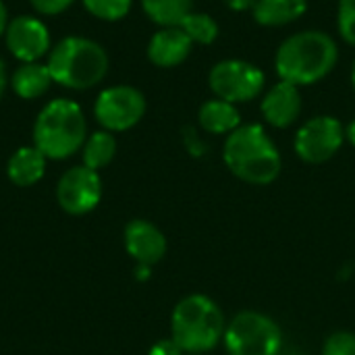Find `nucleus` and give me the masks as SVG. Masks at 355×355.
Returning <instances> with one entry per match:
<instances>
[{"label": "nucleus", "instance_id": "4468645a", "mask_svg": "<svg viewBox=\"0 0 355 355\" xmlns=\"http://www.w3.org/2000/svg\"><path fill=\"white\" fill-rule=\"evenodd\" d=\"M302 112V96L297 85L281 81L262 100V114L272 127H289Z\"/></svg>", "mask_w": 355, "mask_h": 355}, {"label": "nucleus", "instance_id": "ddd939ff", "mask_svg": "<svg viewBox=\"0 0 355 355\" xmlns=\"http://www.w3.org/2000/svg\"><path fill=\"white\" fill-rule=\"evenodd\" d=\"M191 40L181 27H162L148 44V58L162 69L181 64L191 52Z\"/></svg>", "mask_w": 355, "mask_h": 355}, {"label": "nucleus", "instance_id": "b1692460", "mask_svg": "<svg viewBox=\"0 0 355 355\" xmlns=\"http://www.w3.org/2000/svg\"><path fill=\"white\" fill-rule=\"evenodd\" d=\"M322 355H355V335L352 333H335L327 339Z\"/></svg>", "mask_w": 355, "mask_h": 355}, {"label": "nucleus", "instance_id": "6e6552de", "mask_svg": "<svg viewBox=\"0 0 355 355\" xmlns=\"http://www.w3.org/2000/svg\"><path fill=\"white\" fill-rule=\"evenodd\" d=\"M210 87L218 100L250 102L264 87V73L245 60H223L210 71Z\"/></svg>", "mask_w": 355, "mask_h": 355}, {"label": "nucleus", "instance_id": "cd10ccee", "mask_svg": "<svg viewBox=\"0 0 355 355\" xmlns=\"http://www.w3.org/2000/svg\"><path fill=\"white\" fill-rule=\"evenodd\" d=\"M6 27H8V10H6L4 2L0 0V37L6 33Z\"/></svg>", "mask_w": 355, "mask_h": 355}, {"label": "nucleus", "instance_id": "5701e85b", "mask_svg": "<svg viewBox=\"0 0 355 355\" xmlns=\"http://www.w3.org/2000/svg\"><path fill=\"white\" fill-rule=\"evenodd\" d=\"M339 31L347 44L355 46V0H341L339 2Z\"/></svg>", "mask_w": 355, "mask_h": 355}, {"label": "nucleus", "instance_id": "a211bd4d", "mask_svg": "<svg viewBox=\"0 0 355 355\" xmlns=\"http://www.w3.org/2000/svg\"><path fill=\"white\" fill-rule=\"evenodd\" d=\"M200 125L214 135L233 133L239 127V112L231 102L210 100L200 108Z\"/></svg>", "mask_w": 355, "mask_h": 355}, {"label": "nucleus", "instance_id": "c756f323", "mask_svg": "<svg viewBox=\"0 0 355 355\" xmlns=\"http://www.w3.org/2000/svg\"><path fill=\"white\" fill-rule=\"evenodd\" d=\"M345 133H347V139H349V141L355 146V121L349 125V127H347V131H345Z\"/></svg>", "mask_w": 355, "mask_h": 355}, {"label": "nucleus", "instance_id": "f03ea898", "mask_svg": "<svg viewBox=\"0 0 355 355\" xmlns=\"http://www.w3.org/2000/svg\"><path fill=\"white\" fill-rule=\"evenodd\" d=\"M229 171L245 183L268 185L281 173V154L260 125H239L225 144Z\"/></svg>", "mask_w": 355, "mask_h": 355}, {"label": "nucleus", "instance_id": "7c9ffc66", "mask_svg": "<svg viewBox=\"0 0 355 355\" xmlns=\"http://www.w3.org/2000/svg\"><path fill=\"white\" fill-rule=\"evenodd\" d=\"M352 81H354V89H355V62H354V71H352Z\"/></svg>", "mask_w": 355, "mask_h": 355}, {"label": "nucleus", "instance_id": "2eb2a0df", "mask_svg": "<svg viewBox=\"0 0 355 355\" xmlns=\"http://www.w3.org/2000/svg\"><path fill=\"white\" fill-rule=\"evenodd\" d=\"M46 156L35 148V146H25L19 148L6 164V175L10 179V183H15L17 187H29L35 185L44 173H46Z\"/></svg>", "mask_w": 355, "mask_h": 355}, {"label": "nucleus", "instance_id": "9d476101", "mask_svg": "<svg viewBox=\"0 0 355 355\" xmlns=\"http://www.w3.org/2000/svg\"><path fill=\"white\" fill-rule=\"evenodd\" d=\"M343 127L333 116L310 119L295 135V152L310 164H320L333 158L343 144Z\"/></svg>", "mask_w": 355, "mask_h": 355}, {"label": "nucleus", "instance_id": "a878e982", "mask_svg": "<svg viewBox=\"0 0 355 355\" xmlns=\"http://www.w3.org/2000/svg\"><path fill=\"white\" fill-rule=\"evenodd\" d=\"M150 355H183V349L173 339H164L150 349Z\"/></svg>", "mask_w": 355, "mask_h": 355}, {"label": "nucleus", "instance_id": "39448f33", "mask_svg": "<svg viewBox=\"0 0 355 355\" xmlns=\"http://www.w3.org/2000/svg\"><path fill=\"white\" fill-rule=\"evenodd\" d=\"M225 316L206 295H189L177 304L171 318L173 341L183 354H206L225 337Z\"/></svg>", "mask_w": 355, "mask_h": 355}, {"label": "nucleus", "instance_id": "c85d7f7f", "mask_svg": "<svg viewBox=\"0 0 355 355\" xmlns=\"http://www.w3.org/2000/svg\"><path fill=\"white\" fill-rule=\"evenodd\" d=\"M6 83H8V75H6V67H4V62H2V58H0V98H2V94H4Z\"/></svg>", "mask_w": 355, "mask_h": 355}, {"label": "nucleus", "instance_id": "bb28decb", "mask_svg": "<svg viewBox=\"0 0 355 355\" xmlns=\"http://www.w3.org/2000/svg\"><path fill=\"white\" fill-rule=\"evenodd\" d=\"M225 2L233 10H248V8H254L258 0H225Z\"/></svg>", "mask_w": 355, "mask_h": 355}, {"label": "nucleus", "instance_id": "20e7f679", "mask_svg": "<svg viewBox=\"0 0 355 355\" xmlns=\"http://www.w3.org/2000/svg\"><path fill=\"white\" fill-rule=\"evenodd\" d=\"M46 67L54 83L69 89H87L104 79L108 54L89 37L69 35L48 52Z\"/></svg>", "mask_w": 355, "mask_h": 355}, {"label": "nucleus", "instance_id": "9b49d317", "mask_svg": "<svg viewBox=\"0 0 355 355\" xmlns=\"http://www.w3.org/2000/svg\"><path fill=\"white\" fill-rule=\"evenodd\" d=\"M4 37L6 48L21 62H40V58L52 50L48 27L31 15H21L8 21Z\"/></svg>", "mask_w": 355, "mask_h": 355}, {"label": "nucleus", "instance_id": "f8f14e48", "mask_svg": "<svg viewBox=\"0 0 355 355\" xmlns=\"http://www.w3.org/2000/svg\"><path fill=\"white\" fill-rule=\"evenodd\" d=\"M127 254L144 266H152L166 254V239L158 227L148 220H131L125 227Z\"/></svg>", "mask_w": 355, "mask_h": 355}, {"label": "nucleus", "instance_id": "6ab92c4d", "mask_svg": "<svg viewBox=\"0 0 355 355\" xmlns=\"http://www.w3.org/2000/svg\"><path fill=\"white\" fill-rule=\"evenodd\" d=\"M116 154V139L110 131H96L83 144V166L100 171L112 162Z\"/></svg>", "mask_w": 355, "mask_h": 355}, {"label": "nucleus", "instance_id": "423d86ee", "mask_svg": "<svg viewBox=\"0 0 355 355\" xmlns=\"http://www.w3.org/2000/svg\"><path fill=\"white\" fill-rule=\"evenodd\" d=\"M229 355H279L283 333L279 324L260 312H241L225 329Z\"/></svg>", "mask_w": 355, "mask_h": 355}, {"label": "nucleus", "instance_id": "4be33fe9", "mask_svg": "<svg viewBox=\"0 0 355 355\" xmlns=\"http://www.w3.org/2000/svg\"><path fill=\"white\" fill-rule=\"evenodd\" d=\"M83 6L102 21H119L129 12L131 0H83Z\"/></svg>", "mask_w": 355, "mask_h": 355}, {"label": "nucleus", "instance_id": "412c9836", "mask_svg": "<svg viewBox=\"0 0 355 355\" xmlns=\"http://www.w3.org/2000/svg\"><path fill=\"white\" fill-rule=\"evenodd\" d=\"M179 27L189 35L191 42H198V44H212L218 35L216 21L204 12H189Z\"/></svg>", "mask_w": 355, "mask_h": 355}, {"label": "nucleus", "instance_id": "f3484780", "mask_svg": "<svg viewBox=\"0 0 355 355\" xmlns=\"http://www.w3.org/2000/svg\"><path fill=\"white\" fill-rule=\"evenodd\" d=\"M306 8V0H258L254 6V19L260 25L279 27L300 19Z\"/></svg>", "mask_w": 355, "mask_h": 355}, {"label": "nucleus", "instance_id": "7ed1b4c3", "mask_svg": "<svg viewBox=\"0 0 355 355\" xmlns=\"http://www.w3.org/2000/svg\"><path fill=\"white\" fill-rule=\"evenodd\" d=\"M85 116L77 102L56 98L48 102L33 125V146L48 160H64L85 144Z\"/></svg>", "mask_w": 355, "mask_h": 355}, {"label": "nucleus", "instance_id": "0eeeda50", "mask_svg": "<svg viewBox=\"0 0 355 355\" xmlns=\"http://www.w3.org/2000/svg\"><path fill=\"white\" fill-rule=\"evenodd\" d=\"M94 112L106 131H127L141 121L146 98L131 85H112L100 92Z\"/></svg>", "mask_w": 355, "mask_h": 355}, {"label": "nucleus", "instance_id": "dca6fc26", "mask_svg": "<svg viewBox=\"0 0 355 355\" xmlns=\"http://www.w3.org/2000/svg\"><path fill=\"white\" fill-rule=\"evenodd\" d=\"M52 83H54L52 75L48 67L42 62H21L10 77V85L15 94L23 100H33L44 96Z\"/></svg>", "mask_w": 355, "mask_h": 355}, {"label": "nucleus", "instance_id": "2f4dec72", "mask_svg": "<svg viewBox=\"0 0 355 355\" xmlns=\"http://www.w3.org/2000/svg\"><path fill=\"white\" fill-rule=\"evenodd\" d=\"M196 355H200V354H196Z\"/></svg>", "mask_w": 355, "mask_h": 355}, {"label": "nucleus", "instance_id": "aec40b11", "mask_svg": "<svg viewBox=\"0 0 355 355\" xmlns=\"http://www.w3.org/2000/svg\"><path fill=\"white\" fill-rule=\"evenodd\" d=\"M146 15L162 27H179L191 12V0H141Z\"/></svg>", "mask_w": 355, "mask_h": 355}, {"label": "nucleus", "instance_id": "f257e3e1", "mask_svg": "<svg viewBox=\"0 0 355 355\" xmlns=\"http://www.w3.org/2000/svg\"><path fill=\"white\" fill-rule=\"evenodd\" d=\"M339 56L337 44L322 31H302L287 37L277 52V73L281 81L312 85L331 73Z\"/></svg>", "mask_w": 355, "mask_h": 355}, {"label": "nucleus", "instance_id": "1a4fd4ad", "mask_svg": "<svg viewBox=\"0 0 355 355\" xmlns=\"http://www.w3.org/2000/svg\"><path fill=\"white\" fill-rule=\"evenodd\" d=\"M56 200L58 206L73 216L92 212L102 200V179L98 171L83 164L69 168L56 185Z\"/></svg>", "mask_w": 355, "mask_h": 355}, {"label": "nucleus", "instance_id": "393cba45", "mask_svg": "<svg viewBox=\"0 0 355 355\" xmlns=\"http://www.w3.org/2000/svg\"><path fill=\"white\" fill-rule=\"evenodd\" d=\"M31 6L42 15H58L67 10L75 0H29Z\"/></svg>", "mask_w": 355, "mask_h": 355}]
</instances>
